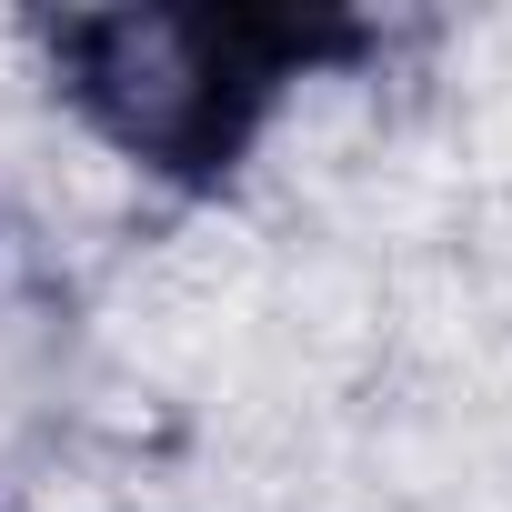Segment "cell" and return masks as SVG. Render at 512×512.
Returning a JSON list of instances; mask_svg holds the SVG:
<instances>
[{
	"label": "cell",
	"instance_id": "cell-1",
	"mask_svg": "<svg viewBox=\"0 0 512 512\" xmlns=\"http://www.w3.org/2000/svg\"><path fill=\"white\" fill-rule=\"evenodd\" d=\"M71 71H81V101L101 111V131L151 151V161H211L241 131V101H251L241 41L221 21H191V11L81 21L71 31Z\"/></svg>",
	"mask_w": 512,
	"mask_h": 512
}]
</instances>
